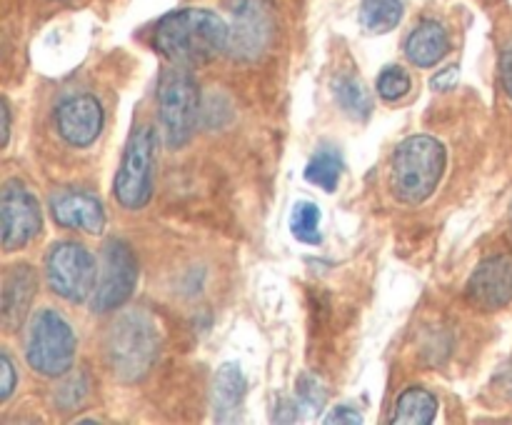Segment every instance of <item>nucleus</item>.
Listing matches in <instances>:
<instances>
[{"mask_svg": "<svg viewBox=\"0 0 512 425\" xmlns=\"http://www.w3.org/2000/svg\"><path fill=\"white\" fill-rule=\"evenodd\" d=\"M155 50L178 68H203L228 53L230 25L205 8H185L168 13L155 25Z\"/></svg>", "mask_w": 512, "mask_h": 425, "instance_id": "f257e3e1", "label": "nucleus"}, {"mask_svg": "<svg viewBox=\"0 0 512 425\" xmlns=\"http://www.w3.org/2000/svg\"><path fill=\"white\" fill-rule=\"evenodd\" d=\"M445 170V148L430 135H413L395 148L390 188L403 203H423L438 188Z\"/></svg>", "mask_w": 512, "mask_h": 425, "instance_id": "f03ea898", "label": "nucleus"}, {"mask_svg": "<svg viewBox=\"0 0 512 425\" xmlns=\"http://www.w3.org/2000/svg\"><path fill=\"white\" fill-rule=\"evenodd\" d=\"M158 328L143 310H130L120 315L108 335V360L115 378L125 383L145 378L158 358Z\"/></svg>", "mask_w": 512, "mask_h": 425, "instance_id": "7ed1b4c3", "label": "nucleus"}, {"mask_svg": "<svg viewBox=\"0 0 512 425\" xmlns=\"http://www.w3.org/2000/svg\"><path fill=\"white\" fill-rule=\"evenodd\" d=\"M160 130L168 148H183L193 138L200 118V88L188 68L165 70L158 88Z\"/></svg>", "mask_w": 512, "mask_h": 425, "instance_id": "20e7f679", "label": "nucleus"}, {"mask_svg": "<svg viewBox=\"0 0 512 425\" xmlns=\"http://www.w3.org/2000/svg\"><path fill=\"white\" fill-rule=\"evenodd\" d=\"M25 358L35 373L63 378L75 360V333L68 320L55 310L35 313L25 338Z\"/></svg>", "mask_w": 512, "mask_h": 425, "instance_id": "39448f33", "label": "nucleus"}, {"mask_svg": "<svg viewBox=\"0 0 512 425\" xmlns=\"http://www.w3.org/2000/svg\"><path fill=\"white\" fill-rule=\"evenodd\" d=\"M155 155L158 133L153 125H140L125 145L123 163L113 183V195L123 208L140 210L150 203L155 185Z\"/></svg>", "mask_w": 512, "mask_h": 425, "instance_id": "423d86ee", "label": "nucleus"}, {"mask_svg": "<svg viewBox=\"0 0 512 425\" xmlns=\"http://www.w3.org/2000/svg\"><path fill=\"white\" fill-rule=\"evenodd\" d=\"M228 13V53L245 63L263 58L278 35V15H275L273 0H230Z\"/></svg>", "mask_w": 512, "mask_h": 425, "instance_id": "0eeeda50", "label": "nucleus"}, {"mask_svg": "<svg viewBox=\"0 0 512 425\" xmlns=\"http://www.w3.org/2000/svg\"><path fill=\"white\" fill-rule=\"evenodd\" d=\"M45 275H48L50 290L68 303H85L93 298L95 285H98L93 255L85 245L73 243V240L53 245L45 263Z\"/></svg>", "mask_w": 512, "mask_h": 425, "instance_id": "6e6552de", "label": "nucleus"}, {"mask_svg": "<svg viewBox=\"0 0 512 425\" xmlns=\"http://www.w3.org/2000/svg\"><path fill=\"white\" fill-rule=\"evenodd\" d=\"M135 283H138V263L133 248L125 240L110 238L103 248V265L93 293L95 313L118 310L133 295Z\"/></svg>", "mask_w": 512, "mask_h": 425, "instance_id": "1a4fd4ad", "label": "nucleus"}, {"mask_svg": "<svg viewBox=\"0 0 512 425\" xmlns=\"http://www.w3.org/2000/svg\"><path fill=\"white\" fill-rule=\"evenodd\" d=\"M0 220H3V250L25 248L43 228V213L35 195L20 180H8L0 198Z\"/></svg>", "mask_w": 512, "mask_h": 425, "instance_id": "9d476101", "label": "nucleus"}, {"mask_svg": "<svg viewBox=\"0 0 512 425\" xmlns=\"http://www.w3.org/2000/svg\"><path fill=\"white\" fill-rule=\"evenodd\" d=\"M103 105L93 95H73L55 110V128L65 143L75 148H88L103 133Z\"/></svg>", "mask_w": 512, "mask_h": 425, "instance_id": "9b49d317", "label": "nucleus"}, {"mask_svg": "<svg viewBox=\"0 0 512 425\" xmlns=\"http://www.w3.org/2000/svg\"><path fill=\"white\" fill-rule=\"evenodd\" d=\"M468 298L483 310H498L512 300V255L485 258L468 280Z\"/></svg>", "mask_w": 512, "mask_h": 425, "instance_id": "f8f14e48", "label": "nucleus"}, {"mask_svg": "<svg viewBox=\"0 0 512 425\" xmlns=\"http://www.w3.org/2000/svg\"><path fill=\"white\" fill-rule=\"evenodd\" d=\"M50 215L60 228L100 235L105 228V208L95 195L83 190H58L50 195Z\"/></svg>", "mask_w": 512, "mask_h": 425, "instance_id": "ddd939ff", "label": "nucleus"}, {"mask_svg": "<svg viewBox=\"0 0 512 425\" xmlns=\"http://www.w3.org/2000/svg\"><path fill=\"white\" fill-rule=\"evenodd\" d=\"M38 280L30 265H15L8 270L3 283V328L13 333L20 320L28 313L30 303L35 298Z\"/></svg>", "mask_w": 512, "mask_h": 425, "instance_id": "4468645a", "label": "nucleus"}, {"mask_svg": "<svg viewBox=\"0 0 512 425\" xmlns=\"http://www.w3.org/2000/svg\"><path fill=\"white\" fill-rule=\"evenodd\" d=\"M450 53L448 30L438 20H423L405 40V55L418 68H433Z\"/></svg>", "mask_w": 512, "mask_h": 425, "instance_id": "2eb2a0df", "label": "nucleus"}, {"mask_svg": "<svg viewBox=\"0 0 512 425\" xmlns=\"http://www.w3.org/2000/svg\"><path fill=\"white\" fill-rule=\"evenodd\" d=\"M245 398V375L238 363L220 365L213 380V403L218 415L235 413Z\"/></svg>", "mask_w": 512, "mask_h": 425, "instance_id": "dca6fc26", "label": "nucleus"}, {"mask_svg": "<svg viewBox=\"0 0 512 425\" xmlns=\"http://www.w3.org/2000/svg\"><path fill=\"white\" fill-rule=\"evenodd\" d=\"M438 413V400L433 393L423 388H410L395 403V413L390 423L393 425H428Z\"/></svg>", "mask_w": 512, "mask_h": 425, "instance_id": "f3484780", "label": "nucleus"}, {"mask_svg": "<svg viewBox=\"0 0 512 425\" xmlns=\"http://www.w3.org/2000/svg\"><path fill=\"white\" fill-rule=\"evenodd\" d=\"M403 0H363L360 23L370 33H390L403 20Z\"/></svg>", "mask_w": 512, "mask_h": 425, "instance_id": "a211bd4d", "label": "nucleus"}, {"mask_svg": "<svg viewBox=\"0 0 512 425\" xmlns=\"http://www.w3.org/2000/svg\"><path fill=\"white\" fill-rule=\"evenodd\" d=\"M343 175V158L338 155V150H320L308 165H305V180L318 188H323L325 193H333L338 188V180Z\"/></svg>", "mask_w": 512, "mask_h": 425, "instance_id": "6ab92c4d", "label": "nucleus"}, {"mask_svg": "<svg viewBox=\"0 0 512 425\" xmlns=\"http://www.w3.org/2000/svg\"><path fill=\"white\" fill-rule=\"evenodd\" d=\"M335 90V98H338L340 108L355 120H365L373 110V100L370 95L365 93L363 83H358L355 78H338L333 85Z\"/></svg>", "mask_w": 512, "mask_h": 425, "instance_id": "aec40b11", "label": "nucleus"}, {"mask_svg": "<svg viewBox=\"0 0 512 425\" xmlns=\"http://www.w3.org/2000/svg\"><path fill=\"white\" fill-rule=\"evenodd\" d=\"M290 230H293L295 240L308 245L323 243V233H320V208L310 200H300L295 203L293 215H290Z\"/></svg>", "mask_w": 512, "mask_h": 425, "instance_id": "412c9836", "label": "nucleus"}, {"mask_svg": "<svg viewBox=\"0 0 512 425\" xmlns=\"http://www.w3.org/2000/svg\"><path fill=\"white\" fill-rule=\"evenodd\" d=\"M410 85H413V80H410V75L405 73L400 65H390V68H385L383 73L378 75L380 98L390 100V103L405 98V95L410 93Z\"/></svg>", "mask_w": 512, "mask_h": 425, "instance_id": "4be33fe9", "label": "nucleus"}, {"mask_svg": "<svg viewBox=\"0 0 512 425\" xmlns=\"http://www.w3.org/2000/svg\"><path fill=\"white\" fill-rule=\"evenodd\" d=\"M298 398L305 400V403H308L310 408H315V410L323 408V403H325L323 390H320V385L315 383L310 375H305V378L298 380Z\"/></svg>", "mask_w": 512, "mask_h": 425, "instance_id": "5701e85b", "label": "nucleus"}, {"mask_svg": "<svg viewBox=\"0 0 512 425\" xmlns=\"http://www.w3.org/2000/svg\"><path fill=\"white\" fill-rule=\"evenodd\" d=\"M0 375H3V388H0V400H8L13 395L15 388V368H13V360H10L8 353L0 355Z\"/></svg>", "mask_w": 512, "mask_h": 425, "instance_id": "b1692460", "label": "nucleus"}, {"mask_svg": "<svg viewBox=\"0 0 512 425\" xmlns=\"http://www.w3.org/2000/svg\"><path fill=\"white\" fill-rule=\"evenodd\" d=\"M325 423H328V425H335V423L360 425V423H363V415L355 413V410L348 408V405H338V408H335L333 413L325 415Z\"/></svg>", "mask_w": 512, "mask_h": 425, "instance_id": "393cba45", "label": "nucleus"}, {"mask_svg": "<svg viewBox=\"0 0 512 425\" xmlns=\"http://www.w3.org/2000/svg\"><path fill=\"white\" fill-rule=\"evenodd\" d=\"M458 75H460V65H450V68H445L443 73L435 75L433 80H430V85H433V90H450L455 83H458Z\"/></svg>", "mask_w": 512, "mask_h": 425, "instance_id": "a878e982", "label": "nucleus"}, {"mask_svg": "<svg viewBox=\"0 0 512 425\" xmlns=\"http://www.w3.org/2000/svg\"><path fill=\"white\" fill-rule=\"evenodd\" d=\"M500 78H503L505 93L512 98V45L503 53V60H500Z\"/></svg>", "mask_w": 512, "mask_h": 425, "instance_id": "bb28decb", "label": "nucleus"}, {"mask_svg": "<svg viewBox=\"0 0 512 425\" xmlns=\"http://www.w3.org/2000/svg\"><path fill=\"white\" fill-rule=\"evenodd\" d=\"M8 138H10V110H8V100L3 98V140H0V145H8Z\"/></svg>", "mask_w": 512, "mask_h": 425, "instance_id": "cd10ccee", "label": "nucleus"}]
</instances>
